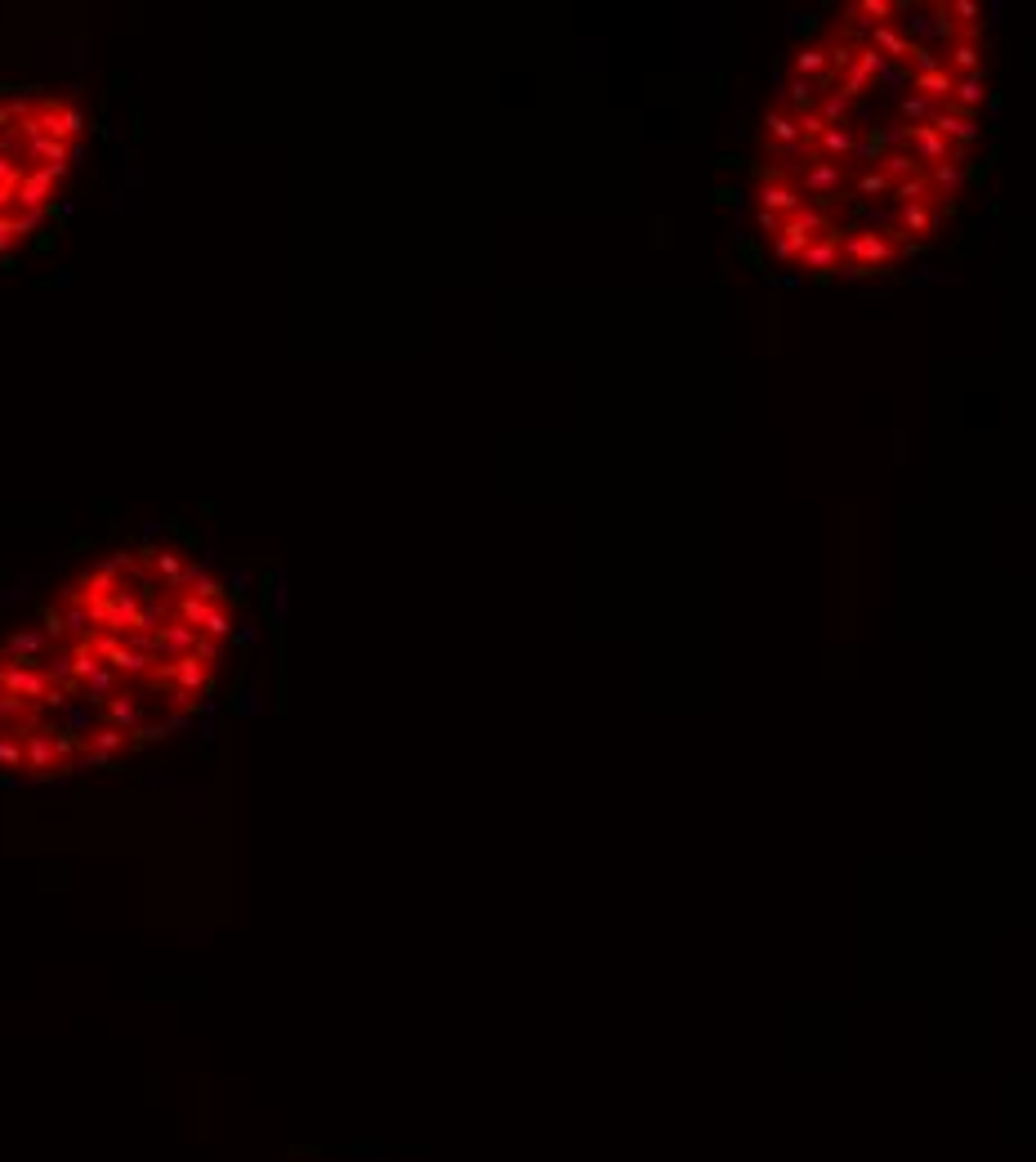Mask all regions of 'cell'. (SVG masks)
<instances>
[{
    "label": "cell",
    "instance_id": "6da1fadb",
    "mask_svg": "<svg viewBox=\"0 0 1036 1162\" xmlns=\"http://www.w3.org/2000/svg\"><path fill=\"white\" fill-rule=\"evenodd\" d=\"M232 635L206 559L113 550L0 635V774L54 782L170 738L211 702Z\"/></svg>",
    "mask_w": 1036,
    "mask_h": 1162
},
{
    "label": "cell",
    "instance_id": "7a4b0ae2",
    "mask_svg": "<svg viewBox=\"0 0 1036 1162\" xmlns=\"http://www.w3.org/2000/svg\"><path fill=\"white\" fill-rule=\"evenodd\" d=\"M81 139L85 113L77 99L0 90V260L49 219Z\"/></svg>",
    "mask_w": 1036,
    "mask_h": 1162
},
{
    "label": "cell",
    "instance_id": "3957f363",
    "mask_svg": "<svg viewBox=\"0 0 1036 1162\" xmlns=\"http://www.w3.org/2000/svg\"><path fill=\"white\" fill-rule=\"evenodd\" d=\"M903 251H907V247L894 238V228H849L845 238H840V260L867 268V273H880V268H890Z\"/></svg>",
    "mask_w": 1036,
    "mask_h": 1162
},
{
    "label": "cell",
    "instance_id": "277c9868",
    "mask_svg": "<svg viewBox=\"0 0 1036 1162\" xmlns=\"http://www.w3.org/2000/svg\"><path fill=\"white\" fill-rule=\"evenodd\" d=\"M831 232H835V219L826 215L822 206H800V211L791 219H782V228L773 232V255L777 260H795L805 247L831 238Z\"/></svg>",
    "mask_w": 1036,
    "mask_h": 1162
},
{
    "label": "cell",
    "instance_id": "5b68a950",
    "mask_svg": "<svg viewBox=\"0 0 1036 1162\" xmlns=\"http://www.w3.org/2000/svg\"><path fill=\"white\" fill-rule=\"evenodd\" d=\"M756 198H760V211H764V215H777V219H791L800 206H805V198H800V188H795V179L786 175V170H760Z\"/></svg>",
    "mask_w": 1036,
    "mask_h": 1162
},
{
    "label": "cell",
    "instance_id": "8992f818",
    "mask_svg": "<svg viewBox=\"0 0 1036 1162\" xmlns=\"http://www.w3.org/2000/svg\"><path fill=\"white\" fill-rule=\"evenodd\" d=\"M791 179H795L800 198H813V202H831L835 192L845 188V179H849V166H835V162H822V157H809V166L800 170V175H791Z\"/></svg>",
    "mask_w": 1036,
    "mask_h": 1162
},
{
    "label": "cell",
    "instance_id": "52a82bcc",
    "mask_svg": "<svg viewBox=\"0 0 1036 1162\" xmlns=\"http://www.w3.org/2000/svg\"><path fill=\"white\" fill-rule=\"evenodd\" d=\"M934 232H939V211H934V202H907L898 206L894 215V238L903 242H934Z\"/></svg>",
    "mask_w": 1036,
    "mask_h": 1162
},
{
    "label": "cell",
    "instance_id": "ba28073f",
    "mask_svg": "<svg viewBox=\"0 0 1036 1162\" xmlns=\"http://www.w3.org/2000/svg\"><path fill=\"white\" fill-rule=\"evenodd\" d=\"M764 153H805L800 130H795V117L786 113L782 103L764 113ZM805 162H809V153H805Z\"/></svg>",
    "mask_w": 1036,
    "mask_h": 1162
},
{
    "label": "cell",
    "instance_id": "9c48e42d",
    "mask_svg": "<svg viewBox=\"0 0 1036 1162\" xmlns=\"http://www.w3.org/2000/svg\"><path fill=\"white\" fill-rule=\"evenodd\" d=\"M858 126H826L822 139L813 143V157H822V162H835V166H849L858 157Z\"/></svg>",
    "mask_w": 1036,
    "mask_h": 1162
},
{
    "label": "cell",
    "instance_id": "30bf717a",
    "mask_svg": "<svg viewBox=\"0 0 1036 1162\" xmlns=\"http://www.w3.org/2000/svg\"><path fill=\"white\" fill-rule=\"evenodd\" d=\"M930 126L943 134L947 143H952V153L960 157L969 148V143H979V126H974V117H965V113H956V107H939V113L930 117Z\"/></svg>",
    "mask_w": 1036,
    "mask_h": 1162
},
{
    "label": "cell",
    "instance_id": "8fae6325",
    "mask_svg": "<svg viewBox=\"0 0 1036 1162\" xmlns=\"http://www.w3.org/2000/svg\"><path fill=\"white\" fill-rule=\"evenodd\" d=\"M862 45H871L875 54L884 58V63H894V68H903L907 63V54H911V36L898 28V23H884V28H871L867 32V41Z\"/></svg>",
    "mask_w": 1036,
    "mask_h": 1162
},
{
    "label": "cell",
    "instance_id": "7c38bea8",
    "mask_svg": "<svg viewBox=\"0 0 1036 1162\" xmlns=\"http://www.w3.org/2000/svg\"><path fill=\"white\" fill-rule=\"evenodd\" d=\"M835 232H840V228H835ZM835 232H831V238H822V242H813V247L800 251V255H795L800 268H809V273H818V277H826V273H840V264H845V260H840V238H835Z\"/></svg>",
    "mask_w": 1036,
    "mask_h": 1162
},
{
    "label": "cell",
    "instance_id": "4fadbf2b",
    "mask_svg": "<svg viewBox=\"0 0 1036 1162\" xmlns=\"http://www.w3.org/2000/svg\"><path fill=\"white\" fill-rule=\"evenodd\" d=\"M943 68L952 72V77H974V72H983V45H979V36H956V41L947 45Z\"/></svg>",
    "mask_w": 1036,
    "mask_h": 1162
},
{
    "label": "cell",
    "instance_id": "5bb4252c",
    "mask_svg": "<svg viewBox=\"0 0 1036 1162\" xmlns=\"http://www.w3.org/2000/svg\"><path fill=\"white\" fill-rule=\"evenodd\" d=\"M791 68H795V81H826L831 77V58H826V45L822 41H809L791 54Z\"/></svg>",
    "mask_w": 1036,
    "mask_h": 1162
},
{
    "label": "cell",
    "instance_id": "9a60e30c",
    "mask_svg": "<svg viewBox=\"0 0 1036 1162\" xmlns=\"http://www.w3.org/2000/svg\"><path fill=\"white\" fill-rule=\"evenodd\" d=\"M983 99H988V77L983 72H974V77H956L952 81V99H947L943 107H956V113L974 117L983 107Z\"/></svg>",
    "mask_w": 1036,
    "mask_h": 1162
},
{
    "label": "cell",
    "instance_id": "2e32d148",
    "mask_svg": "<svg viewBox=\"0 0 1036 1162\" xmlns=\"http://www.w3.org/2000/svg\"><path fill=\"white\" fill-rule=\"evenodd\" d=\"M911 94H920V99H930L934 107H943L947 99H952V72L947 68H934V72H911Z\"/></svg>",
    "mask_w": 1036,
    "mask_h": 1162
},
{
    "label": "cell",
    "instance_id": "e0dca14e",
    "mask_svg": "<svg viewBox=\"0 0 1036 1162\" xmlns=\"http://www.w3.org/2000/svg\"><path fill=\"white\" fill-rule=\"evenodd\" d=\"M924 179H930L934 198H956L960 183H965V157H947V162L930 166V170H924Z\"/></svg>",
    "mask_w": 1036,
    "mask_h": 1162
},
{
    "label": "cell",
    "instance_id": "ac0fdd59",
    "mask_svg": "<svg viewBox=\"0 0 1036 1162\" xmlns=\"http://www.w3.org/2000/svg\"><path fill=\"white\" fill-rule=\"evenodd\" d=\"M875 170H880V175L890 179V183H903V179H911V175H920L924 166H920L907 148H890V153H880V162H875Z\"/></svg>",
    "mask_w": 1036,
    "mask_h": 1162
},
{
    "label": "cell",
    "instance_id": "d6986e66",
    "mask_svg": "<svg viewBox=\"0 0 1036 1162\" xmlns=\"http://www.w3.org/2000/svg\"><path fill=\"white\" fill-rule=\"evenodd\" d=\"M813 113H818L826 126H849V113H854V99H845L840 90H831L822 103H813Z\"/></svg>",
    "mask_w": 1036,
    "mask_h": 1162
},
{
    "label": "cell",
    "instance_id": "ffe728a7",
    "mask_svg": "<svg viewBox=\"0 0 1036 1162\" xmlns=\"http://www.w3.org/2000/svg\"><path fill=\"white\" fill-rule=\"evenodd\" d=\"M890 198H898V206H907V202H934V192H930V179H924V170H920V175H911V179H903V183H894Z\"/></svg>",
    "mask_w": 1036,
    "mask_h": 1162
},
{
    "label": "cell",
    "instance_id": "44dd1931",
    "mask_svg": "<svg viewBox=\"0 0 1036 1162\" xmlns=\"http://www.w3.org/2000/svg\"><path fill=\"white\" fill-rule=\"evenodd\" d=\"M939 113L930 99H920V94H907L903 99V126H930V117Z\"/></svg>",
    "mask_w": 1036,
    "mask_h": 1162
},
{
    "label": "cell",
    "instance_id": "7402d4cb",
    "mask_svg": "<svg viewBox=\"0 0 1036 1162\" xmlns=\"http://www.w3.org/2000/svg\"><path fill=\"white\" fill-rule=\"evenodd\" d=\"M786 99H791V107H786L791 117L809 113V107H813V85L809 81H791V85H786Z\"/></svg>",
    "mask_w": 1036,
    "mask_h": 1162
},
{
    "label": "cell",
    "instance_id": "603a6c76",
    "mask_svg": "<svg viewBox=\"0 0 1036 1162\" xmlns=\"http://www.w3.org/2000/svg\"><path fill=\"white\" fill-rule=\"evenodd\" d=\"M854 188L862 192V198H884V192H890V188H894V183H890V179H884V175H880V170H875V166H871V170H867V175H858V183H854Z\"/></svg>",
    "mask_w": 1036,
    "mask_h": 1162
},
{
    "label": "cell",
    "instance_id": "cb8c5ba5",
    "mask_svg": "<svg viewBox=\"0 0 1036 1162\" xmlns=\"http://www.w3.org/2000/svg\"><path fill=\"white\" fill-rule=\"evenodd\" d=\"M854 50H858V45H849V41H831V45H826L831 72H849V63H854Z\"/></svg>",
    "mask_w": 1036,
    "mask_h": 1162
},
{
    "label": "cell",
    "instance_id": "d4e9b609",
    "mask_svg": "<svg viewBox=\"0 0 1036 1162\" xmlns=\"http://www.w3.org/2000/svg\"><path fill=\"white\" fill-rule=\"evenodd\" d=\"M756 219H760V228H764V232H777V228H782V219H777V215H764V211H760Z\"/></svg>",
    "mask_w": 1036,
    "mask_h": 1162
}]
</instances>
